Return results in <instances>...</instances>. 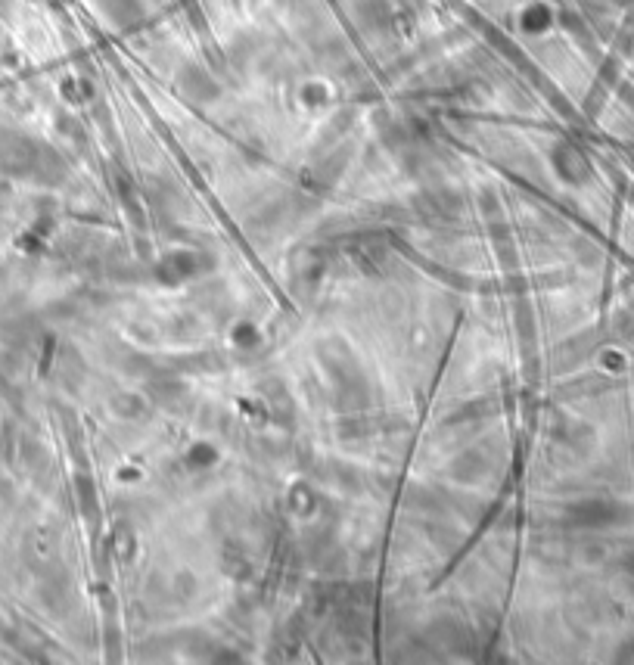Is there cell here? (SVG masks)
Masks as SVG:
<instances>
[{
    "label": "cell",
    "instance_id": "cell-1",
    "mask_svg": "<svg viewBox=\"0 0 634 665\" xmlns=\"http://www.w3.org/2000/svg\"><path fill=\"white\" fill-rule=\"evenodd\" d=\"M181 91H184L190 100H196V103H206V100H215V97H218V84H215V78H212L206 69L190 66V69L181 72Z\"/></svg>",
    "mask_w": 634,
    "mask_h": 665
}]
</instances>
